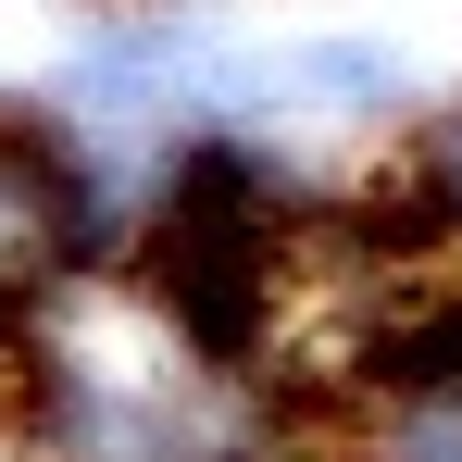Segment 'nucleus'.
Returning a JSON list of instances; mask_svg holds the SVG:
<instances>
[{"label": "nucleus", "mask_w": 462, "mask_h": 462, "mask_svg": "<svg viewBox=\"0 0 462 462\" xmlns=\"http://www.w3.org/2000/svg\"><path fill=\"white\" fill-rule=\"evenodd\" d=\"M288 100H312V113H400L412 88H400V63H387L375 38H312L300 63H288Z\"/></svg>", "instance_id": "obj_1"}]
</instances>
